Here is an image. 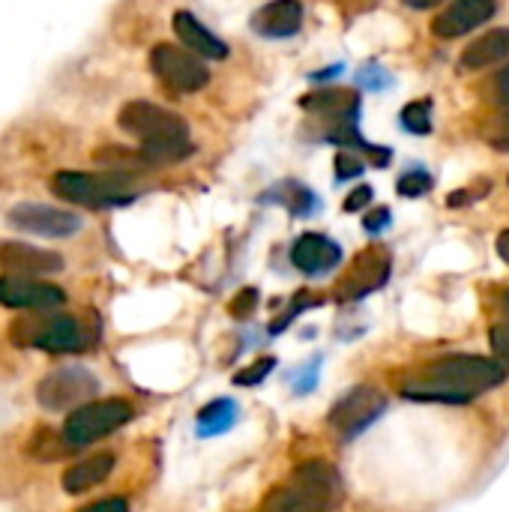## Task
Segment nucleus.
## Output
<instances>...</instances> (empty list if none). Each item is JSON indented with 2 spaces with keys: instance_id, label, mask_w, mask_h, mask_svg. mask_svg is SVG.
<instances>
[{
  "instance_id": "obj_1",
  "label": "nucleus",
  "mask_w": 509,
  "mask_h": 512,
  "mask_svg": "<svg viewBox=\"0 0 509 512\" xmlns=\"http://www.w3.org/2000/svg\"><path fill=\"white\" fill-rule=\"evenodd\" d=\"M507 381L504 363L471 357V354H453L432 366H426L411 384L402 387V396L417 402H450L465 405L477 393L495 390Z\"/></svg>"
},
{
  "instance_id": "obj_2",
  "label": "nucleus",
  "mask_w": 509,
  "mask_h": 512,
  "mask_svg": "<svg viewBox=\"0 0 509 512\" xmlns=\"http://www.w3.org/2000/svg\"><path fill=\"white\" fill-rule=\"evenodd\" d=\"M117 123H120V129L126 135L141 141V153H144L147 165L177 162V159L192 153L186 120L177 117L174 111H165V108L153 105V102L138 99V102L123 105Z\"/></svg>"
},
{
  "instance_id": "obj_3",
  "label": "nucleus",
  "mask_w": 509,
  "mask_h": 512,
  "mask_svg": "<svg viewBox=\"0 0 509 512\" xmlns=\"http://www.w3.org/2000/svg\"><path fill=\"white\" fill-rule=\"evenodd\" d=\"M102 384L93 369L84 363H48L42 375L33 378L27 402L33 408V417H63L93 399H99Z\"/></svg>"
},
{
  "instance_id": "obj_4",
  "label": "nucleus",
  "mask_w": 509,
  "mask_h": 512,
  "mask_svg": "<svg viewBox=\"0 0 509 512\" xmlns=\"http://www.w3.org/2000/svg\"><path fill=\"white\" fill-rule=\"evenodd\" d=\"M339 501V474L327 462H303L285 486L267 495L258 512H333Z\"/></svg>"
},
{
  "instance_id": "obj_5",
  "label": "nucleus",
  "mask_w": 509,
  "mask_h": 512,
  "mask_svg": "<svg viewBox=\"0 0 509 512\" xmlns=\"http://www.w3.org/2000/svg\"><path fill=\"white\" fill-rule=\"evenodd\" d=\"M51 192L78 207H111L126 204L138 195V180L129 171H57Z\"/></svg>"
},
{
  "instance_id": "obj_6",
  "label": "nucleus",
  "mask_w": 509,
  "mask_h": 512,
  "mask_svg": "<svg viewBox=\"0 0 509 512\" xmlns=\"http://www.w3.org/2000/svg\"><path fill=\"white\" fill-rule=\"evenodd\" d=\"M150 66L159 75V81L177 93H198L210 81V72L198 60V54L186 51L180 45H171V42H159L150 51Z\"/></svg>"
},
{
  "instance_id": "obj_7",
  "label": "nucleus",
  "mask_w": 509,
  "mask_h": 512,
  "mask_svg": "<svg viewBox=\"0 0 509 512\" xmlns=\"http://www.w3.org/2000/svg\"><path fill=\"white\" fill-rule=\"evenodd\" d=\"M6 222L21 231V234H33V237H48V240H66L75 237L81 231V216L60 210V207H48V204H36V201H24L15 204L6 213Z\"/></svg>"
},
{
  "instance_id": "obj_8",
  "label": "nucleus",
  "mask_w": 509,
  "mask_h": 512,
  "mask_svg": "<svg viewBox=\"0 0 509 512\" xmlns=\"http://www.w3.org/2000/svg\"><path fill=\"white\" fill-rule=\"evenodd\" d=\"M66 270V258L54 249L27 243V240H0V273L12 276H36V279H54Z\"/></svg>"
},
{
  "instance_id": "obj_9",
  "label": "nucleus",
  "mask_w": 509,
  "mask_h": 512,
  "mask_svg": "<svg viewBox=\"0 0 509 512\" xmlns=\"http://www.w3.org/2000/svg\"><path fill=\"white\" fill-rule=\"evenodd\" d=\"M384 411H387V396L384 393H378L372 387H357L330 411V426L336 429L339 438L351 441L363 429H369Z\"/></svg>"
},
{
  "instance_id": "obj_10",
  "label": "nucleus",
  "mask_w": 509,
  "mask_h": 512,
  "mask_svg": "<svg viewBox=\"0 0 509 512\" xmlns=\"http://www.w3.org/2000/svg\"><path fill=\"white\" fill-rule=\"evenodd\" d=\"M390 276V255L381 246L366 249L363 255L354 258V264L348 267V273L339 279L336 285V297L339 300H360L369 291H378Z\"/></svg>"
},
{
  "instance_id": "obj_11",
  "label": "nucleus",
  "mask_w": 509,
  "mask_h": 512,
  "mask_svg": "<svg viewBox=\"0 0 509 512\" xmlns=\"http://www.w3.org/2000/svg\"><path fill=\"white\" fill-rule=\"evenodd\" d=\"M495 9H498L495 0H453L432 21V33L438 39H459V36L477 30L483 21H489L495 15Z\"/></svg>"
},
{
  "instance_id": "obj_12",
  "label": "nucleus",
  "mask_w": 509,
  "mask_h": 512,
  "mask_svg": "<svg viewBox=\"0 0 509 512\" xmlns=\"http://www.w3.org/2000/svg\"><path fill=\"white\" fill-rule=\"evenodd\" d=\"M339 258H342V249L330 237H324V234H303L294 243V249H291L294 267L309 273V276L333 270L339 264Z\"/></svg>"
},
{
  "instance_id": "obj_13",
  "label": "nucleus",
  "mask_w": 509,
  "mask_h": 512,
  "mask_svg": "<svg viewBox=\"0 0 509 512\" xmlns=\"http://www.w3.org/2000/svg\"><path fill=\"white\" fill-rule=\"evenodd\" d=\"M300 24H303V6H300V0H270L255 15V27L264 36H276V39L297 33Z\"/></svg>"
},
{
  "instance_id": "obj_14",
  "label": "nucleus",
  "mask_w": 509,
  "mask_h": 512,
  "mask_svg": "<svg viewBox=\"0 0 509 512\" xmlns=\"http://www.w3.org/2000/svg\"><path fill=\"white\" fill-rule=\"evenodd\" d=\"M174 33L180 36L183 45H189V51L201 54V57H210V60H222L228 54L225 42L219 36H213L192 12H177L174 15Z\"/></svg>"
},
{
  "instance_id": "obj_15",
  "label": "nucleus",
  "mask_w": 509,
  "mask_h": 512,
  "mask_svg": "<svg viewBox=\"0 0 509 512\" xmlns=\"http://www.w3.org/2000/svg\"><path fill=\"white\" fill-rule=\"evenodd\" d=\"M504 57H509V27H495V30L483 33L480 39H474L462 51L459 66L462 69H486V66L501 63Z\"/></svg>"
},
{
  "instance_id": "obj_16",
  "label": "nucleus",
  "mask_w": 509,
  "mask_h": 512,
  "mask_svg": "<svg viewBox=\"0 0 509 512\" xmlns=\"http://www.w3.org/2000/svg\"><path fill=\"white\" fill-rule=\"evenodd\" d=\"M309 108L315 111H324V114H336V117H345V120H354L357 114V96L351 90H324L312 99H306Z\"/></svg>"
},
{
  "instance_id": "obj_17",
  "label": "nucleus",
  "mask_w": 509,
  "mask_h": 512,
  "mask_svg": "<svg viewBox=\"0 0 509 512\" xmlns=\"http://www.w3.org/2000/svg\"><path fill=\"white\" fill-rule=\"evenodd\" d=\"M237 417V408L231 399H219V402H210L201 414H198V423H201V435H216V432H225Z\"/></svg>"
},
{
  "instance_id": "obj_18",
  "label": "nucleus",
  "mask_w": 509,
  "mask_h": 512,
  "mask_svg": "<svg viewBox=\"0 0 509 512\" xmlns=\"http://www.w3.org/2000/svg\"><path fill=\"white\" fill-rule=\"evenodd\" d=\"M432 189V177L426 174V171H411V174H405L402 180H399V192L405 195V198H420V195H426Z\"/></svg>"
},
{
  "instance_id": "obj_19",
  "label": "nucleus",
  "mask_w": 509,
  "mask_h": 512,
  "mask_svg": "<svg viewBox=\"0 0 509 512\" xmlns=\"http://www.w3.org/2000/svg\"><path fill=\"white\" fill-rule=\"evenodd\" d=\"M405 126L411 132H417V135H426L432 129V123H429V105L426 102H411L405 108Z\"/></svg>"
},
{
  "instance_id": "obj_20",
  "label": "nucleus",
  "mask_w": 509,
  "mask_h": 512,
  "mask_svg": "<svg viewBox=\"0 0 509 512\" xmlns=\"http://www.w3.org/2000/svg\"><path fill=\"white\" fill-rule=\"evenodd\" d=\"M486 138H489V144H492V147H498V150H507L509 153V111L498 114V117L489 123V129H486Z\"/></svg>"
},
{
  "instance_id": "obj_21",
  "label": "nucleus",
  "mask_w": 509,
  "mask_h": 512,
  "mask_svg": "<svg viewBox=\"0 0 509 512\" xmlns=\"http://www.w3.org/2000/svg\"><path fill=\"white\" fill-rule=\"evenodd\" d=\"M276 366V360L273 357H267V360H258L255 366H249L246 372H240L237 378H234V384H243V387H252V384H258V381H264L267 375H270V369Z\"/></svg>"
},
{
  "instance_id": "obj_22",
  "label": "nucleus",
  "mask_w": 509,
  "mask_h": 512,
  "mask_svg": "<svg viewBox=\"0 0 509 512\" xmlns=\"http://www.w3.org/2000/svg\"><path fill=\"white\" fill-rule=\"evenodd\" d=\"M489 342H492V351L498 354V360H501L504 366H509V321H501V324L492 327Z\"/></svg>"
},
{
  "instance_id": "obj_23",
  "label": "nucleus",
  "mask_w": 509,
  "mask_h": 512,
  "mask_svg": "<svg viewBox=\"0 0 509 512\" xmlns=\"http://www.w3.org/2000/svg\"><path fill=\"white\" fill-rule=\"evenodd\" d=\"M360 174H363V162L354 159V156H348V153H339V159H336V177L339 180H354Z\"/></svg>"
},
{
  "instance_id": "obj_24",
  "label": "nucleus",
  "mask_w": 509,
  "mask_h": 512,
  "mask_svg": "<svg viewBox=\"0 0 509 512\" xmlns=\"http://www.w3.org/2000/svg\"><path fill=\"white\" fill-rule=\"evenodd\" d=\"M255 303H258V294H255L252 288H249V291H240V294L234 297V303H231V315H237V318L243 315V318H246V315L255 309Z\"/></svg>"
},
{
  "instance_id": "obj_25",
  "label": "nucleus",
  "mask_w": 509,
  "mask_h": 512,
  "mask_svg": "<svg viewBox=\"0 0 509 512\" xmlns=\"http://www.w3.org/2000/svg\"><path fill=\"white\" fill-rule=\"evenodd\" d=\"M492 99L498 105H509V66L495 75V81H492Z\"/></svg>"
},
{
  "instance_id": "obj_26",
  "label": "nucleus",
  "mask_w": 509,
  "mask_h": 512,
  "mask_svg": "<svg viewBox=\"0 0 509 512\" xmlns=\"http://www.w3.org/2000/svg\"><path fill=\"white\" fill-rule=\"evenodd\" d=\"M369 201H372V189H369V186H360V189H354V192L345 198V210H348V213H357V210H363Z\"/></svg>"
},
{
  "instance_id": "obj_27",
  "label": "nucleus",
  "mask_w": 509,
  "mask_h": 512,
  "mask_svg": "<svg viewBox=\"0 0 509 512\" xmlns=\"http://www.w3.org/2000/svg\"><path fill=\"white\" fill-rule=\"evenodd\" d=\"M387 222H390V210H387V207H378V210L366 213V219H363V225H366L369 231H381Z\"/></svg>"
},
{
  "instance_id": "obj_28",
  "label": "nucleus",
  "mask_w": 509,
  "mask_h": 512,
  "mask_svg": "<svg viewBox=\"0 0 509 512\" xmlns=\"http://www.w3.org/2000/svg\"><path fill=\"white\" fill-rule=\"evenodd\" d=\"M405 6H411V9H432V6H438V3H444V0H402Z\"/></svg>"
},
{
  "instance_id": "obj_29",
  "label": "nucleus",
  "mask_w": 509,
  "mask_h": 512,
  "mask_svg": "<svg viewBox=\"0 0 509 512\" xmlns=\"http://www.w3.org/2000/svg\"><path fill=\"white\" fill-rule=\"evenodd\" d=\"M498 252H501V258L509 264V231H504V234L498 237Z\"/></svg>"
},
{
  "instance_id": "obj_30",
  "label": "nucleus",
  "mask_w": 509,
  "mask_h": 512,
  "mask_svg": "<svg viewBox=\"0 0 509 512\" xmlns=\"http://www.w3.org/2000/svg\"><path fill=\"white\" fill-rule=\"evenodd\" d=\"M507 306H509V291H507Z\"/></svg>"
}]
</instances>
